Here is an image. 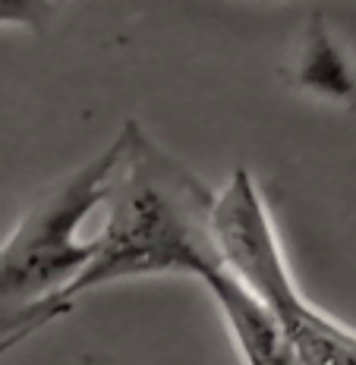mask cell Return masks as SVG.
Instances as JSON below:
<instances>
[{
    "instance_id": "6da1fadb",
    "label": "cell",
    "mask_w": 356,
    "mask_h": 365,
    "mask_svg": "<svg viewBox=\"0 0 356 365\" xmlns=\"http://www.w3.org/2000/svg\"><path fill=\"white\" fill-rule=\"evenodd\" d=\"M123 155L108 186V217L92 240V258L60 293L76 296L136 277H199L224 271L211 230L215 195L180 158L164 151L136 120L120 126Z\"/></svg>"
},
{
    "instance_id": "7a4b0ae2",
    "label": "cell",
    "mask_w": 356,
    "mask_h": 365,
    "mask_svg": "<svg viewBox=\"0 0 356 365\" xmlns=\"http://www.w3.org/2000/svg\"><path fill=\"white\" fill-rule=\"evenodd\" d=\"M211 230L224 271L271 315L297 365H356V331L300 293L262 189L246 167H237L215 195Z\"/></svg>"
},
{
    "instance_id": "3957f363",
    "label": "cell",
    "mask_w": 356,
    "mask_h": 365,
    "mask_svg": "<svg viewBox=\"0 0 356 365\" xmlns=\"http://www.w3.org/2000/svg\"><path fill=\"white\" fill-rule=\"evenodd\" d=\"M123 139L111 142L92 161L76 167L41 202H35L10 237L0 242V309H26L57 299L92 258V240L79 227L108 199Z\"/></svg>"
},
{
    "instance_id": "277c9868",
    "label": "cell",
    "mask_w": 356,
    "mask_h": 365,
    "mask_svg": "<svg viewBox=\"0 0 356 365\" xmlns=\"http://www.w3.org/2000/svg\"><path fill=\"white\" fill-rule=\"evenodd\" d=\"M205 287L215 306L221 309L224 324L246 365H297L278 324L271 322V315L253 299V293L243 284H237L227 271H218L205 280Z\"/></svg>"
},
{
    "instance_id": "5b68a950",
    "label": "cell",
    "mask_w": 356,
    "mask_h": 365,
    "mask_svg": "<svg viewBox=\"0 0 356 365\" xmlns=\"http://www.w3.org/2000/svg\"><path fill=\"white\" fill-rule=\"evenodd\" d=\"M297 86L309 88L312 95L328 98V101L347 104V108L356 104V79H353L350 66H347L344 54H340V48L331 41L328 29H325V19L319 13L309 22L306 51H302V60H300Z\"/></svg>"
},
{
    "instance_id": "8992f818",
    "label": "cell",
    "mask_w": 356,
    "mask_h": 365,
    "mask_svg": "<svg viewBox=\"0 0 356 365\" xmlns=\"http://www.w3.org/2000/svg\"><path fill=\"white\" fill-rule=\"evenodd\" d=\"M44 13H51L41 4H16V0H0V26H22L35 29L44 19Z\"/></svg>"
},
{
    "instance_id": "52a82bcc",
    "label": "cell",
    "mask_w": 356,
    "mask_h": 365,
    "mask_svg": "<svg viewBox=\"0 0 356 365\" xmlns=\"http://www.w3.org/2000/svg\"><path fill=\"white\" fill-rule=\"evenodd\" d=\"M26 337H32L26 328H19L16 318L6 315V312H0V356H6L10 349H16Z\"/></svg>"
}]
</instances>
